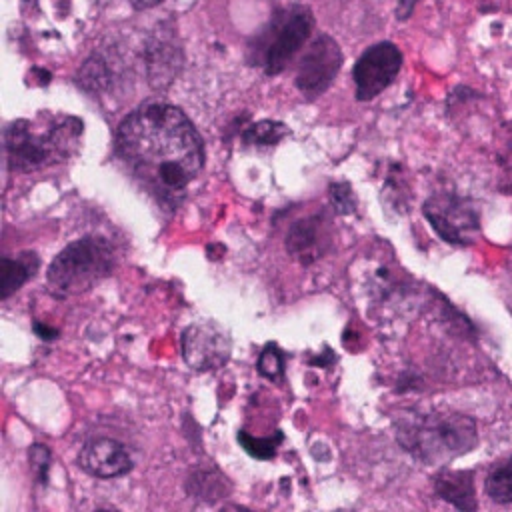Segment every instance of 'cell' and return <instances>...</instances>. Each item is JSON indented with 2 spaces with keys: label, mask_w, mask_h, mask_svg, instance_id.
Masks as SVG:
<instances>
[{
  "label": "cell",
  "mask_w": 512,
  "mask_h": 512,
  "mask_svg": "<svg viewBox=\"0 0 512 512\" xmlns=\"http://www.w3.org/2000/svg\"><path fill=\"white\" fill-rule=\"evenodd\" d=\"M402 68V52L392 42H378L366 48L354 64L352 80L360 102L376 98L398 76Z\"/></svg>",
  "instance_id": "cell-7"
},
{
  "label": "cell",
  "mask_w": 512,
  "mask_h": 512,
  "mask_svg": "<svg viewBox=\"0 0 512 512\" xmlns=\"http://www.w3.org/2000/svg\"><path fill=\"white\" fill-rule=\"evenodd\" d=\"M284 440L282 432H274V436H268V438H256V436H250L246 430H240L238 432V442L240 446L254 458L258 460H270L274 454H276V448L278 444Z\"/></svg>",
  "instance_id": "cell-18"
},
{
  "label": "cell",
  "mask_w": 512,
  "mask_h": 512,
  "mask_svg": "<svg viewBox=\"0 0 512 512\" xmlns=\"http://www.w3.org/2000/svg\"><path fill=\"white\" fill-rule=\"evenodd\" d=\"M288 134L290 130L286 124L276 120H260L242 130V142L248 146H274Z\"/></svg>",
  "instance_id": "cell-17"
},
{
  "label": "cell",
  "mask_w": 512,
  "mask_h": 512,
  "mask_svg": "<svg viewBox=\"0 0 512 512\" xmlns=\"http://www.w3.org/2000/svg\"><path fill=\"white\" fill-rule=\"evenodd\" d=\"M330 200L338 214H352L356 212V194L348 182H334L330 184Z\"/></svg>",
  "instance_id": "cell-20"
},
{
  "label": "cell",
  "mask_w": 512,
  "mask_h": 512,
  "mask_svg": "<svg viewBox=\"0 0 512 512\" xmlns=\"http://www.w3.org/2000/svg\"><path fill=\"white\" fill-rule=\"evenodd\" d=\"M32 328H34V332H36V336H38L40 340H54V338L58 336V330H56V328L46 326V324H42V322H34Z\"/></svg>",
  "instance_id": "cell-22"
},
{
  "label": "cell",
  "mask_w": 512,
  "mask_h": 512,
  "mask_svg": "<svg viewBox=\"0 0 512 512\" xmlns=\"http://www.w3.org/2000/svg\"><path fill=\"white\" fill-rule=\"evenodd\" d=\"M78 466L96 478H118L132 470V456L114 438H90L78 454Z\"/></svg>",
  "instance_id": "cell-11"
},
{
  "label": "cell",
  "mask_w": 512,
  "mask_h": 512,
  "mask_svg": "<svg viewBox=\"0 0 512 512\" xmlns=\"http://www.w3.org/2000/svg\"><path fill=\"white\" fill-rule=\"evenodd\" d=\"M230 490L228 478L224 474H220L216 468H208V470H196L190 478H188V492L194 498H200L204 502H214L218 498H224Z\"/></svg>",
  "instance_id": "cell-15"
},
{
  "label": "cell",
  "mask_w": 512,
  "mask_h": 512,
  "mask_svg": "<svg viewBox=\"0 0 512 512\" xmlns=\"http://www.w3.org/2000/svg\"><path fill=\"white\" fill-rule=\"evenodd\" d=\"M114 268V252L106 238L84 236L62 248L46 272V284L58 298L90 290Z\"/></svg>",
  "instance_id": "cell-4"
},
{
  "label": "cell",
  "mask_w": 512,
  "mask_h": 512,
  "mask_svg": "<svg viewBox=\"0 0 512 512\" xmlns=\"http://www.w3.org/2000/svg\"><path fill=\"white\" fill-rule=\"evenodd\" d=\"M312 28L314 16L308 6L292 4L278 8L250 48L252 62L262 66L268 76L280 74L302 50Z\"/></svg>",
  "instance_id": "cell-5"
},
{
  "label": "cell",
  "mask_w": 512,
  "mask_h": 512,
  "mask_svg": "<svg viewBox=\"0 0 512 512\" xmlns=\"http://www.w3.org/2000/svg\"><path fill=\"white\" fill-rule=\"evenodd\" d=\"M180 344L184 362L198 372H212L222 368L232 352V340L228 332L212 320L188 326L182 332Z\"/></svg>",
  "instance_id": "cell-9"
},
{
  "label": "cell",
  "mask_w": 512,
  "mask_h": 512,
  "mask_svg": "<svg viewBox=\"0 0 512 512\" xmlns=\"http://www.w3.org/2000/svg\"><path fill=\"white\" fill-rule=\"evenodd\" d=\"M422 212L434 232L448 244L468 246L480 232L478 210L458 194H434L424 202Z\"/></svg>",
  "instance_id": "cell-6"
},
{
  "label": "cell",
  "mask_w": 512,
  "mask_h": 512,
  "mask_svg": "<svg viewBox=\"0 0 512 512\" xmlns=\"http://www.w3.org/2000/svg\"><path fill=\"white\" fill-rule=\"evenodd\" d=\"M116 154L158 200L174 202L204 166V142L192 120L166 102H146L116 130Z\"/></svg>",
  "instance_id": "cell-1"
},
{
  "label": "cell",
  "mask_w": 512,
  "mask_h": 512,
  "mask_svg": "<svg viewBox=\"0 0 512 512\" xmlns=\"http://www.w3.org/2000/svg\"><path fill=\"white\" fill-rule=\"evenodd\" d=\"M82 120L40 114L14 120L4 130L6 162L12 172H34L68 160L80 144Z\"/></svg>",
  "instance_id": "cell-3"
},
{
  "label": "cell",
  "mask_w": 512,
  "mask_h": 512,
  "mask_svg": "<svg viewBox=\"0 0 512 512\" xmlns=\"http://www.w3.org/2000/svg\"><path fill=\"white\" fill-rule=\"evenodd\" d=\"M332 242L330 222L324 214H312L296 220L286 234V252L302 266L322 258Z\"/></svg>",
  "instance_id": "cell-10"
},
{
  "label": "cell",
  "mask_w": 512,
  "mask_h": 512,
  "mask_svg": "<svg viewBox=\"0 0 512 512\" xmlns=\"http://www.w3.org/2000/svg\"><path fill=\"white\" fill-rule=\"evenodd\" d=\"M40 266V260L36 256V252H20L16 258H2L0 264V272H2V280H0V298L6 300L10 298L24 282H28L36 270Z\"/></svg>",
  "instance_id": "cell-14"
},
{
  "label": "cell",
  "mask_w": 512,
  "mask_h": 512,
  "mask_svg": "<svg viewBox=\"0 0 512 512\" xmlns=\"http://www.w3.org/2000/svg\"><path fill=\"white\" fill-rule=\"evenodd\" d=\"M340 66H342V50L338 42L328 34H320L308 44V48L304 50L298 62L296 78H294L296 88L304 96L316 98L330 88Z\"/></svg>",
  "instance_id": "cell-8"
},
{
  "label": "cell",
  "mask_w": 512,
  "mask_h": 512,
  "mask_svg": "<svg viewBox=\"0 0 512 512\" xmlns=\"http://www.w3.org/2000/svg\"><path fill=\"white\" fill-rule=\"evenodd\" d=\"M162 0H130V4L134 6V8H138V10H146V8H152V6H156V4H160Z\"/></svg>",
  "instance_id": "cell-24"
},
{
  "label": "cell",
  "mask_w": 512,
  "mask_h": 512,
  "mask_svg": "<svg viewBox=\"0 0 512 512\" xmlns=\"http://www.w3.org/2000/svg\"><path fill=\"white\" fill-rule=\"evenodd\" d=\"M416 2H418V0H400V2H398V8H396V18H398V20H406V18L412 14Z\"/></svg>",
  "instance_id": "cell-23"
},
{
  "label": "cell",
  "mask_w": 512,
  "mask_h": 512,
  "mask_svg": "<svg viewBox=\"0 0 512 512\" xmlns=\"http://www.w3.org/2000/svg\"><path fill=\"white\" fill-rule=\"evenodd\" d=\"M434 492L458 510H476L474 472L472 470H440L434 476Z\"/></svg>",
  "instance_id": "cell-13"
},
{
  "label": "cell",
  "mask_w": 512,
  "mask_h": 512,
  "mask_svg": "<svg viewBox=\"0 0 512 512\" xmlns=\"http://www.w3.org/2000/svg\"><path fill=\"white\" fill-rule=\"evenodd\" d=\"M486 494L496 504H512V458L496 462L484 482Z\"/></svg>",
  "instance_id": "cell-16"
},
{
  "label": "cell",
  "mask_w": 512,
  "mask_h": 512,
  "mask_svg": "<svg viewBox=\"0 0 512 512\" xmlns=\"http://www.w3.org/2000/svg\"><path fill=\"white\" fill-rule=\"evenodd\" d=\"M28 460L40 484L48 482V468H50V450L44 444H32L28 448Z\"/></svg>",
  "instance_id": "cell-21"
},
{
  "label": "cell",
  "mask_w": 512,
  "mask_h": 512,
  "mask_svg": "<svg viewBox=\"0 0 512 512\" xmlns=\"http://www.w3.org/2000/svg\"><path fill=\"white\" fill-rule=\"evenodd\" d=\"M144 60L148 82L158 90L166 88L176 78L182 64V52L174 42V34L168 30H158L148 40Z\"/></svg>",
  "instance_id": "cell-12"
},
{
  "label": "cell",
  "mask_w": 512,
  "mask_h": 512,
  "mask_svg": "<svg viewBox=\"0 0 512 512\" xmlns=\"http://www.w3.org/2000/svg\"><path fill=\"white\" fill-rule=\"evenodd\" d=\"M394 430L400 448L428 466L446 464L478 444L476 420L450 410L404 412L396 418Z\"/></svg>",
  "instance_id": "cell-2"
},
{
  "label": "cell",
  "mask_w": 512,
  "mask_h": 512,
  "mask_svg": "<svg viewBox=\"0 0 512 512\" xmlns=\"http://www.w3.org/2000/svg\"><path fill=\"white\" fill-rule=\"evenodd\" d=\"M258 372L276 382V380H282L284 376V354L282 350L276 346V344H266L258 356Z\"/></svg>",
  "instance_id": "cell-19"
}]
</instances>
